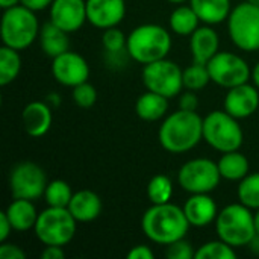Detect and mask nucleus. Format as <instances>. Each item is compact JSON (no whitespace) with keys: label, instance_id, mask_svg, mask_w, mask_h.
I'll list each match as a JSON object with an SVG mask.
<instances>
[{"label":"nucleus","instance_id":"obj_19","mask_svg":"<svg viewBox=\"0 0 259 259\" xmlns=\"http://www.w3.org/2000/svg\"><path fill=\"white\" fill-rule=\"evenodd\" d=\"M219 47H220V36L217 30L212 29L209 24L199 26L190 35V53L193 62L206 65L220 52Z\"/></svg>","mask_w":259,"mask_h":259},{"label":"nucleus","instance_id":"obj_47","mask_svg":"<svg viewBox=\"0 0 259 259\" xmlns=\"http://www.w3.org/2000/svg\"><path fill=\"white\" fill-rule=\"evenodd\" d=\"M167 2H170V3H176V5H181V3H184V2H187V0H167Z\"/></svg>","mask_w":259,"mask_h":259},{"label":"nucleus","instance_id":"obj_30","mask_svg":"<svg viewBox=\"0 0 259 259\" xmlns=\"http://www.w3.org/2000/svg\"><path fill=\"white\" fill-rule=\"evenodd\" d=\"M173 196V182L165 175H155L147 185V197L152 205L167 203Z\"/></svg>","mask_w":259,"mask_h":259},{"label":"nucleus","instance_id":"obj_23","mask_svg":"<svg viewBox=\"0 0 259 259\" xmlns=\"http://www.w3.org/2000/svg\"><path fill=\"white\" fill-rule=\"evenodd\" d=\"M168 97L147 90L137 99V115L144 121H158L165 118L168 112Z\"/></svg>","mask_w":259,"mask_h":259},{"label":"nucleus","instance_id":"obj_36","mask_svg":"<svg viewBox=\"0 0 259 259\" xmlns=\"http://www.w3.org/2000/svg\"><path fill=\"white\" fill-rule=\"evenodd\" d=\"M26 252L12 243H0V259H26Z\"/></svg>","mask_w":259,"mask_h":259},{"label":"nucleus","instance_id":"obj_32","mask_svg":"<svg viewBox=\"0 0 259 259\" xmlns=\"http://www.w3.org/2000/svg\"><path fill=\"white\" fill-rule=\"evenodd\" d=\"M196 259H235L237 258V252L235 247H232L231 244H228L223 240H214V241H208L205 244H202L197 250H196Z\"/></svg>","mask_w":259,"mask_h":259},{"label":"nucleus","instance_id":"obj_46","mask_svg":"<svg viewBox=\"0 0 259 259\" xmlns=\"http://www.w3.org/2000/svg\"><path fill=\"white\" fill-rule=\"evenodd\" d=\"M255 228H256V234H259V209L255 211Z\"/></svg>","mask_w":259,"mask_h":259},{"label":"nucleus","instance_id":"obj_40","mask_svg":"<svg viewBox=\"0 0 259 259\" xmlns=\"http://www.w3.org/2000/svg\"><path fill=\"white\" fill-rule=\"evenodd\" d=\"M12 231H14V229H12V225H11V222H9V219H8V215H6V212L2 211V212H0V243L6 241V240L9 238V235H11Z\"/></svg>","mask_w":259,"mask_h":259},{"label":"nucleus","instance_id":"obj_44","mask_svg":"<svg viewBox=\"0 0 259 259\" xmlns=\"http://www.w3.org/2000/svg\"><path fill=\"white\" fill-rule=\"evenodd\" d=\"M250 79L253 80V85L259 90V62H256V65L252 68V77Z\"/></svg>","mask_w":259,"mask_h":259},{"label":"nucleus","instance_id":"obj_10","mask_svg":"<svg viewBox=\"0 0 259 259\" xmlns=\"http://www.w3.org/2000/svg\"><path fill=\"white\" fill-rule=\"evenodd\" d=\"M184 70L171 59H159L150 64H146L141 73L143 83L149 91L158 93L168 99H173L181 94L184 88L182 80Z\"/></svg>","mask_w":259,"mask_h":259},{"label":"nucleus","instance_id":"obj_21","mask_svg":"<svg viewBox=\"0 0 259 259\" xmlns=\"http://www.w3.org/2000/svg\"><path fill=\"white\" fill-rule=\"evenodd\" d=\"M38 39H39V47H41L42 53L52 59L59 56L61 53L70 50L68 32L58 27L52 21H46L41 26Z\"/></svg>","mask_w":259,"mask_h":259},{"label":"nucleus","instance_id":"obj_22","mask_svg":"<svg viewBox=\"0 0 259 259\" xmlns=\"http://www.w3.org/2000/svg\"><path fill=\"white\" fill-rule=\"evenodd\" d=\"M5 212L12 225V229L17 232H26L33 229L39 214L36 212L33 200H27V199H14L8 205Z\"/></svg>","mask_w":259,"mask_h":259},{"label":"nucleus","instance_id":"obj_8","mask_svg":"<svg viewBox=\"0 0 259 259\" xmlns=\"http://www.w3.org/2000/svg\"><path fill=\"white\" fill-rule=\"evenodd\" d=\"M226 21L229 38L235 47L243 52L259 50V6L243 2L232 8Z\"/></svg>","mask_w":259,"mask_h":259},{"label":"nucleus","instance_id":"obj_43","mask_svg":"<svg viewBox=\"0 0 259 259\" xmlns=\"http://www.w3.org/2000/svg\"><path fill=\"white\" fill-rule=\"evenodd\" d=\"M249 249H250L252 253L259 255V234H256V235L252 238V241L249 243Z\"/></svg>","mask_w":259,"mask_h":259},{"label":"nucleus","instance_id":"obj_4","mask_svg":"<svg viewBox=\"0 0 259 259\" xmlns=\"http://www.w3.org/2000/svg\"><path fill=\"white\" fill-rule=\"evenodd\" d=\"M39 21L35 11L23 6L21 3L8 9H3L0 33L3 46L15 50H24L30 47L39 36Z\"/></svg>","mask_w":259,"mask_h":259},{"label":"nucleus","instance_id":"obj_15","mask_svg":"<svg viewBox=\"0 0 259 259\" xmlns=\"http://www.w3.org/2000/svg\"><path fill=\"white\" fill-rule=\"evenodd\" d=\"M50 21L65 32H77L87 20V0H53Z\"/></svg>","mask_w":259,"mask_h":259},{"label":"nucleus","instance_id":"obj_20","mask_svg":"<svg viewBox=\"0 0 259 259\" xmlns=\"http://www.w3.org/2000/svg\"><path fill=\"white\" fill-rule=\"evenodd\" d=\"M68 211L77 223H90L102 212V199L93 190H79L73 194Z\"/></svg>","mask_w":259,"mask_h":259},{"label":"nucleus","instance_id":"obj_3","mask_svg":"<svg viewBox=\"0 0 259 259\" xmlns=\"http://www.w3.org/2000/svg\"><path fill=\"white\" fill-rule=\"evenodd\" d=\"M171 35L161 24L146 23L137 26L127 35V55L138 64H150L167 58L171 50Z\"/></svg>","mask_w":259,"mask_h":259},{"label":"nucleus","instance_id":"obj_12","mask_svg":"<svg viewBox=\"0 0 259 259\" xmlns=\"http://www.w3.org/2000/svg\"><path fill=\"white\" fill-rule=\"evenodd\" d=\"M47 184L46 171L32 161L15 164L9 173V190L14 199L36 200L44 196Z\"/></svg>","mask_w":259,"mask_h":259},{"label":"nucleus","instance_id":"obj_39","mask_svg":"<svg viewBox=\"0 0 259 259\" xmlns=\"http://www.w3.org/2000/svg\"><path fill=\"white\" fill-rule=\"evenodd\" d=\"M41 258L42 259H64L65 258V252L61 246H44L42 252H41Z\"/></svg>","mask_w":259,"mask_h":259},{"label":"nucleus","instance_id":"obj_35","mask_svg":"<svg viewBox=\"0 0 259 259\" xmlns=\"http://www.w3.org/2000/svg\"><path fill=\"white\" fill-rule=\"evenodd\" d=\"M194 255L196 252L191 243L187 241L185 238H181L165 246V258L168 259H191L194 258Z\"/></svg>","mask_w":259,"mask_h":259},{"label":"nucleus","instance_id":"obj_9","mask_svg":"<svg viewBox=\"0 0 259 259\" xmlns=\"http://www.w3.org/2000/svg\"><path fill=\"white\" fill-rule=\"evenodd\" d=\"M222 179L219 164L209 158L190 159L178 171V184L190 194L211 193Z\"/></svg>","mask_w":259,"mask_h":259},{"label":"nucleus","instance_id":"obj_31","mask_svg":"<svg viewBox=\"0 0 259 259\" xmlns=\"http://www.w3.org/2000/svg\"><path fill=\"white\" fill-rule=\"evenodd\" d=\"M182 80H184V88L185 90L200 91L211 82V76H209L208 67L205 64L193 62L191 65H188L184 70Z\"/></svg>","mask_w":259,"mask_h":259},{"label":"nucleus","instance_id":"obj_33","mask_svg":"<svg viewBox=\"0 0 259 259\" xmlns=\"http://www.w3.org/2000/svg\"><path fill=\"white\" fill-rule=\"evenodd\" d=\"M102 44L105 49V53H120L126 50L127 46V36L121 29L117 26L105 29L102 35Z\"/></svg>","mask_w":259,"mask_h":259},{"label":"nucleus","instance_id":"obj_38","mask_svg":"<svg viewBox=\"0 0 259 259\" xmlns=\"http://www.w3.org/2000/svg\"><path fill=\"white\" fill-rule=\"evenodd\" d=\"M153 252L149 246L146 244H138L134 246L129 253H127V259H153Z\"/></svg>","mask_w":259,"mask_h":259},{"label":"nucleus","instance_id":"obj_14","mask_svg":"<svg viewBox=\"0 0 259 259\" xmlns=\"http://www.w3.org/2000/svg\"><path fill=\"white\" fill-rule=\"evenodd\" d=\"M258 108V88L249 82L237 85L234 88H229L226 96H225L223 109L238 120L249 118L250 115H253L256 112Z\"/></svg>","mask_w":259,"mask_h":259},{"label":"nucleus","instance_id":"obj_2","mask_svg":"<svg viewBox=\"0 0 259 259\" xmlns=\"http://www.w3.org/2000/svg\"><path fill=\"white\" fill-rule=\"evenodd\" d=\"M190 228L184 208L171 202L152 205L141 219L144 235L161 246H168L173 241L185 238Z\"/></svg>","mask_w":259,"mask_h":259},{"label":"nucleus","instance_id":"obj_24","mask_svg":"<svg viewBox=\"0 0 259 259\" xmlns=\"http://www.w3.org/2000/svg\"><path fill=\"white\" fill-rule=\"evenodd\" d=\"M191 8L205 24H219L228 20L232 3L231 0H190Z\"/></svg>","mask_w":259,"mask_h":259},{"label":"nucleus","instance_id":"obj_11","mask_svg":"<svg viewBox=\"0 0 259 259\" xmlns=\"http://www.w3.org/2000/svg\"><path fill=\"white\" fill-rule=\"evenodd\" d=\"M211 82L223 88H234L237 85L249 82L252 77V68L243 56L231 52H219L208 64Z\"/></svg>","mask_w":259,"mask_h":259},{"label":"nucleus","instance_id":"obj_45","mask_svg":"<svg viewBox=\"0 0 259 259\" xmlns=\"http://www.w3.org/2000/svg\"><path fill=\"white\" fill-rule=\"evenodd\" d=\"M17 5H20V0H0L2 9H8V8L17 6Z\"/></svg>","mask_w":259,"mask_h":259},{"label":"nucleus","instance_id":"obj_28","mask_svg":"<svg viewBox=\"0 0 259 259\" xmlns=\"http://www.w3.org/2000/svg\"><path fill=\"white\" fill-rule=\"evenodd\" d=\"M73 190L71 187L62 181V179H55L52 182L47 184L46 191H44V200L47 203V206H53V208H67L71 197H73Z\"/></svg>","mask_w":259,"mask_h":259},{"label":"nucleus","instance_id":"obj_37","mask_svg":"<svg viewBox=\"0 0 259 259\" xmlns=\"http://www.w3.org/2000/svg\"><path fill=\"white\" fill-rule=\"evenodd\" d=\"M178 105H179V109H184V111H197V108H199V99H197L196 91L187 90L185 93L179 94Z\"/></svg>","mask_w":259,"mask_h":259},{"label":"nucleus","instance_id":"obj_16","mask_svg":"<svg viewBox=\"0 0 259 259\" xmlns=\"http://www.w3.org/2000/svg\"><path fill=\"white\" fill-rule=\"evenodd\" d=\"M126 15L124 0H87V20L97 29L118 26Z\"/></svg>","mask_w":259,"mask_h":259},{"label":"nucleus","instance_id":"obj_29","mask_svg":"<svg viewBox=\"0 0 259 259\" xmlns=\"http://www.w3.org/2000/svg\"><path fill=\"white\" fill-rule=\"evenodd\" d=\"M238 202L250 208L252 211L259 209V171L249 173L243 178L237 188Z\"/></svg>","mask_w":259,"mask_h":259},{"label":"nucleus","instance_id":"obj_1","mask_svg":"<svg viewBox=\"0 0 259 259\" xmlns=\"http://www.w3.org/2000/svg\"><path fill=\"white\" fill-rule=\"evenodd\" d=\"M158 140L168 153H187L203 140V118L197 111L178 109L164 118Z\"/></svg>","mask_w":259,"mask_h":259},{"label":"nucleus","instance_id":"obj_5","mask_svg":"<svg viewBox=\"0 0 259 259\" xmlns=\"http://www.w3.org/2000/svg\"><path fill=\"white\" fill-rule=\"evenodd\" d=\"M215 232L220 240L232 247L249 246L256 235L253 211L241 202L225 206L215 219Z\"/></svg>","mask_w":259,"mask_h":259},{"label":"nucleus","instance_id":"obj_17","mask_svg":"<svg viewBox=\"0 0 259 259\" xmlns=\"http://www.w3.org/2000/svg\"><path fill=\"white\" fill-rule=\"evenodd\" d=\"M52 106L46 100L29 102L21 112V123L29 137H44L52 127Z\"/></svg>","mask_w":259,"mask_h":259},{"label":"nucleus","instance_id":"obj_42","mask_svg":"<svg viewBox=\"0 0 259 259\" xmlns=\"http://www.w3.org/2000/svg\"><path fill=\"white\" fill-rule=\"evenodd\" d=\"M46 102L52 106V108H58L61 105V96L58 93H49L46 97Z\"/></svg>","mask_w":259,"mask_h":259},{"label":"nucleus","instance_id":"obj_26","mask_svg":"<svg viewBox=\"0 0 259 259\" xmlns=\"http://www.w3.org/2000/svg\"><path fill=\"white\" fill-rule=\"evenodd\" d=\"M200 18L197 17L196 11L191 5H181L170 14L168 26L170 30L181 36H190L199 27Z\"/></svg>","mask_w":259,"mask_h":259},{"label":"nucleus","instance_id":"obj_41","mask_svg":"<svg viewBox=\"0 0 259 259\" xmlns=\"http://www.w3.org/2000/svg\"><path fill=\"white\" fill-rule=\"evenodd\" d=\"M20 3L35 12H39V11H44L47 8L52 6L53 0H20Z\"/></svg>","mask_w":259,"mask_h":259},{"label":"nucleus","instance_id":"obj_18","mask_svg":"<svg viewBox=\"0 0 259 259\" xmlns=\"http://www.w3.org/2000/svg\"><path fill=\"white\" fill-rule=\"evenodd\" d=\"M184 212L187 215L190 226L206 228L211 223H215V219L219 215V208L215 200L209 196V193H200V194H191L187 199L184 205Z\"/></svg>","mask_w":259,"mask_h":259},{"label":"nucleus","instance_id":"obj_34","mask_svg":"<svg viewBox=\"0 0 259 259\" xmlns=\"http://www.w3.org/2000/svg\"><path fill=\"white\" fill-rule=\"evenodd\" d=\"M71 97H73V102L79 108L88 109V108L94 106V103L97 102V90L93 83H90L87 80V82H82V83L73 87Z\"/></svg>","mask_w":259,"mask_h":259},{"label":"nucleus","instance_id":"obj_13","mask_svg":"<svg viewBox=\"0 0 259 259\" xmlns=\"http://www.w3.org/2000/svg\"><path fill=\"white\" fill-rule=\"evenodd\" d=\"M52 74L58 83L73 88L88 80L90 65L82 55L67 50L52 59Z\"/></svg>","mask_w":259,"mask_h":259},{"label":"nucleus","instance_id":"obj_48","mask_svg":"<svg viewBox=\"0 0 259 259\" xmlns=\"http://www.w3.org/2000/svg\"><path fill=\"white\" fill-rule=\"evenodd\" d=\"M246 2H249V3H252L255 6H259V0H246Z\"/></svg>","mask_w":259,"mask_h":259},{"label":"nucleus","instance_id":"obj_7","mask_svg":"<svg viewBox=\"0 0 259 259\" xmlns=\"http://www.w3.org/2000/svg\"><path fill=\"white\" fill-rule=\"evenodd\" d=\"M77 222L68 208L47 206L38 214L35 235L44 246H67L76 235Z\"/></svg>","mask_w":259,"mask_h":259},{"label":"nucleus","instance_id":"obj_27","mask_svg":"<svg viewBox=\"0 0 259 259\" xmlns=\"http://www.w3.org/2000/svg\"><path fill=\"white\" fill-rule=\"evenodd\" d=\"M21 71L20 50L8 46L0 47V85L6 87L12 83Z\"/></svg>","mask_w":259,"mask_h":259},{"label":"nucleus","instance_id":"obj_6","mask_svg":"<svg viewBox=\"0 0 259 259\" xmlns=\"http://www.w3.org/2000/svg\"><path fill=\"white\" fill-rule=\"evenodd\" d=\"M203 140L214 150L226 153L241 149L244 132L238 118L232 117L225 109L212 111L203 118Z\"/></svg>","mask_w":259,"mask_h":259},{"label":"nucleus","instance_id":"obj_25","mask_svg":"<svg viewBox=\"0 0 259 259\" xmlns=\"http://www.w3.org/2000/svg\"><path fill=\"white\" fill-rule=\"evenodd\" d=\"M217 164H219L222 178L226 181H232V182H240L243 178L249 175V170H250L247 156L243 155L240 150L222 153Z\"/></svg>","mask_w":259,"mask_h":259}]
</instances>
